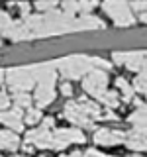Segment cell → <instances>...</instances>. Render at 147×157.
<instances>
[{
    "instance_id": "cell-1",
    "label": "cell",
    "mask_w": 147,
    "mask_h": 157,
    "mask_svg": "<svg viewBox=\"0 0 147 157\" xmlns=\"http://www.w3.org/2000/svg\"><path fill=\"white\" fill-rule=\"evenodd\" d=\"M88 157H100V155H98L96 151H88Z\"/></svg>"
}]
</instances>
